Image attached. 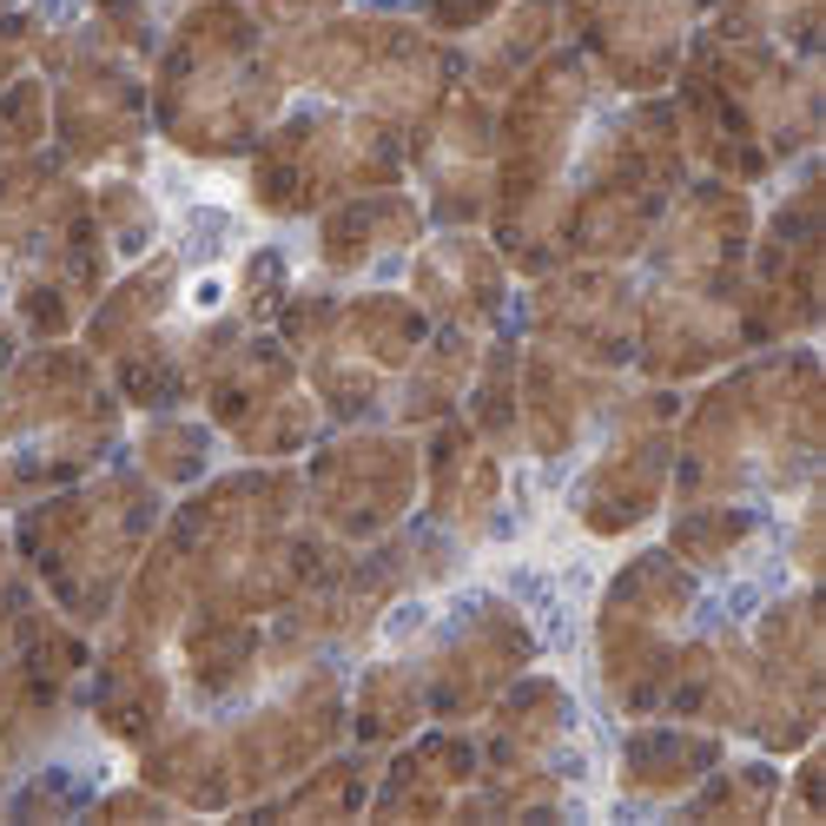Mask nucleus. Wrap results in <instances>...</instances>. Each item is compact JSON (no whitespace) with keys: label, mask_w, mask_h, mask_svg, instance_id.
<instances>
[{"label":"nucleus","mask_w":826,"mask_h":826,"mask_svg":"<svg viewBox=\"0 0 826 826\" xmlns=\"http://www.w3.org/2000/svg\"><path fill=\"white\" fill-rule=\"evenodd\" d=\"M225 291H232V285H225V271H199V278L185 285V311H192V318H205V311H218V304H225Z\"/></svg>","instance_id":"nucleus-1"}]
</instances>
